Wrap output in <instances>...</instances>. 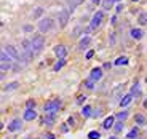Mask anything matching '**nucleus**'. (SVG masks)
Instances as JSON below:
<instances>
[{
  "label": "nucleus",
  "mask_w": 147,
  "mask_h": 139,
  "mask_svg": "<svg viewBox=\"0 0 147 139\" xmlns=\"http://www.w3.org/2000/svg\"><path fill=\"white\" fill-rule=\"evenodd\" d=\"M91 106H85L83 109H82V115H83V117H90V115H91Z\"/></svg>",
  "instance_id": "26"
},
{
  "label": "nucleus",
  "mask_w": 147,
  "mask_h": 139,
  "mask_svg": "<svg viewBox=\"0 0 147 139\" xmlns=\"http://www.w3.org/2000/svg\"><path fill=\"white\" fill-rule=\"evenodd\" d=\"M2 128H3V123H2V121H0V130H2Z\"/></svg>",
  "instance_id": "43"
},
{
  "label": "nucleus",
  "mask_w": 147,
  "mask_h": 139,
  "mask_svg": "<svg viewBox=\"0 0 147 139\" xmlns=\"http://www.w3.org/2000/svg\"><path fill=\"white\" fill-rule=\"evenodd\" d=\"M3 51L10 56V59H13V61H19V53H18V50H16L13 45H7Z\"/></svg>",
  "instance_id": "6"
},
{
  "label": "nucleus",
  "mask_w": 147,
  "mask_h": 139,
  "mask_svg": "<svg viewBox=\"0 0 147 139\" xmlns=\"http://www.w3.org/2000/svg\"><path fill=\"white\" fill-rule=\"evenodd\" d=\"M29 42H30V48H32L34 55H38V53L43 50V47H45V40H43V37L42 35H35L32 40H29Z\"/></svg>",
  "instance_id": "1"
},
{
  "label": "nucleus",
  "mask_w": 147,
  "mask_h": 139,
  "mask_svg": "<svg viewBox=\"0 0 147 139\" xmlns=\"http://www.w3.org/2000/svg\"><path fill=\"white\" fill-rule=\"evenodd\" d=\"M110 45H115V35H110V42H109Z\"/></svg>",
  "instance_id": "37"
},
{
  "label": "nucleus",
  "mask_w": 147,
  "mask_h": 139,
  "mask_svg": "<svg viewBox=\"0 0 147 139\" xmlns=\"http://www.w3.org/2000/svg\"><path fill=\"white\" fill-rule=\"evenodd\" d=\"M11 69V62H0V70H10Z\"/></svg>",
  "instance_id": "30"
},
{
  "label": "nucleus",
  "mask_w": 147,
  "mask_h": 139,
  "mask_svg": "<svg viewBox=\"0 0 147 139\" xmlns=\"http://www.w3.org/2000/svg\"><path fill=\"white\" fill-rule=\"evenodd\" d=\"M43 13H45V10H43V8H42V7H37L35 10L32 11V18H34V19H37V18H40V16L43 15Z\"/></svg>",
  "instance_id": "16"
},
{
  "label": "nucleus",
  "mask_w": 147,
  "mask_h": 139,
  "mask_svg": "<svg viewBox=\"0 0 147 139\" xmlns=\"http://www.w3.org/2000/svg\"><path fill=\"white\" fill-rule=\"evenodd\" d=\"M43 123L48 125V126H51V125L55 123V113H50V115H47V117L43 118Z\"/></svg>",
  "instance_id": "17"
},
{
  "label": "nucleus",
  "mask_w": 147,
  "mask_h": 139,
  "mask_svg": "<svg viewBox=\"0 0 147 139\" xmlns=\"http://www.w3.org/2000/svg\"><path fill=\"white\" fill-rule=\"evenodd\" d=\"M90 43H91V38H90L88 35H85L80 38V42H78V48L80 50H86V48L90 47Z\"/></svg>",
  "instance_id": "11"
},
{
  "label": "nucleus",
  "mask_w": 147,
  "mask_h": 139,
  "mask_svg": "<svg viewBox=\"0 0 147 139\" xmlns=\"http://www.w3.org/2000/svg\"><path fill=\"white\" fill-rule=\"evenodd\" d=\"M24 30H26V32H30V30H32V26H24Z\"/></svg>",
  "instance_id": "38"
},
{
  "label": "nucleus",
  "mask_w": 147,
  "mask_h": 139,
  "mask_svg": "<svg viewBox=\"0 0 147 139\" xmlns=\"http://www.w3.org/2000/svg\"><path fill=\"white\" fill-rule=\"evenodd\" d=\"M112 126H114V131H115V133L123 131V121H118V123H114Z\"/></svg>",
  "instance_id": "27"
},
{
  "label": "nucleus",
  "mask_w": 147,
  "mask_h": 139,
  "mask_svg": "<svg viewBox=\"0 0 147 139\" xmlns=\"http://www.w3.org/2000/svg\"><path fill=\"white\" fill-rule=\"evenodd\" d=\"M102 21H104V11H96L91 18V22H90V29L96 30L101 24H102Z\"/></svg>",
  "instance_id": "3"
},
{
  "label": "nucleus",
  "mask_w": 147,
  "mask_h": 139,
  "mask_svg": "<svg viewBox=\"0 0 147 139\" xmlns=\"http://www.w3.org/2000/svg\"><path fill=\"white\" fill-rule=\"evenodd\" d=\"M99 138H101L99 131H90L88 133V139H99Z\"/></svg>",
  "instance_id": "29"
},
{
  "label": "nucleus",
  "mask_w": 147,
  "mask_h": 139,
  "mask_svg": "<svg viewBox=\"0 0 147 139\" xmlns=\"http://www.w3.org/2000/svg\"><path fill=\"white\" fill-rule=\"evenodd\" d=\"M117 2V0H104L102 2V7H104V10H110V8L114 7V3Z\"/></svg>",
  "instance_id": "24"
},
{
  "label": "nucleus",
  "mask_w": 147,
  "mask_h": 139,
  "mask_svg": "<svg viewBox=\"0 0 147 139\" xmlns=\"http://www.w3.org/2000/svg\"><path fill=\"white\" fill-rule=\"evenodd\" d=\"M26 109H35V101L34 99H29L26 103Z\"/></svg>",
  "instance_id": "31"
},
{
  "label": "nucleus",
  "mask_w": 147,
  "mask_h": 139,
  "mask_svg": "<svg viewBox=\"0 0 147 139\" xmlns=\"http://www.w3.org/2000/svg\"><path fill=\"white\" fill-rule=\"evenodd\" d=\"M53 51H55V55L58 59H63L67 56V48L64 47V45H56V47L53 48Z\"/></svg>",
  "instance_id": "8"
},
{
  "label": "nucleus",
  "mask_w": 147,
  "mask_h": 139,
  "mask_svg": "<svg viewBox=\"0 0 147 139\" xmlns=\"http://www.w3.org/2000/svg\"><path fill=\"white\" fill-rule=\"evenodd\" d=\"M69 130H67V125H63V133H67Z\"/></svg>",
  "instance_id": "39"
},
{
  "label": "nucleus",
  "mask_w": 147,
  "mask_h": 139,
  "mask_svg": "<svg viewBox=\"0 0 147 139\" xmlns=\"http://www.w3.org/2000/svg\"><path fill=\"white\" fill-rule=\"evenodd\" d=\"M134 121H136V125H138V126H141V125H144V123H146V118H144V115H142V113H138L136 117H134Z\"/></svg>",
  "instance_id": "21"
},
{
  "label": "nucleus",
  "mask_w": 147,
  "mask_h": 139,
  "mask_svg": "<svg viewBox=\"0 0 147 139\" xmlns=\"http://www.w3.org/2000/svg\"><path fill=\"white\" fill-rule=\"evenodd\" d=\"M93 83H94L93 80H88V82H85V86H86V88H93Z\"/></svg>",
  "instance_id": "35"
},
{
  "label": "nucleus",
  "mask_w": 147,
  "mask_h": 139,
  "mask_svg": "<svg viewBox=\"0 0 147 139\" xmlns=\"http://www.w3.org/2000/svg\"><path fill=\"white\" fill-rule=\"evenodd\" d=\"M61 106H63L61 101H50V103L45 104L43 109H45V112H47V113H56L59 109H61Z\"/></svg>",
  "instance_id": "4"
},
{
  "label": "nucleus",
  "mask_w": 147,
  "mask_h": 139,
  "mask_svg": "<svg viewBox=\"0 0 147 139\" xmlns=\"http://www.w3.org/2000/svg\"><path fill=\"white\" fill-rule=\"evenodd\" d=\"M47 139H55V136H53V134H47Z\"/></svg>",
  "instance_id": "40"
},
{
  "label": "nucleus",
  "mask_w": 147,
  "mask_h": 139,
  "mask_svg": "<svg viewBox=\"0 0 147 139\" xmlns=\"http://www.w3.org/2000/svg\"><path fill=\"white\" fill-rule=\"evenodd\" d=\"M18 88H19V83L18 82H13V83H10V85L5 86V91H15V90H18Z\"/></svg>",
  "instance_id": "22"
},
{
  "label": "nucleus",
  "mask_w": 147,
  "mask_h": 139,
  "mask_svg": "<svg viewBox=\"0 0 147 139\" xmlns=\"http://www.w3.org/2000/svg\"><path fill=\"white\" fill-rule=\"evenodd\" d=\"M139 24H141V26H146V13H142V15H141V18H139Z\"/></svg>",
  "instance_id": "33"
},
{
  "label": "nucleus",
  "mask_w": 147,
  "mask_h": 139,
  "mask_svg": "<svg viewBox=\"0 0 147 139\" xmlns=\"http://www.w3.org/2000/svg\"><path fill=\"white\" fill-rule=\"evenodd\" d=\"M37 118V112L35 109H26V112H24V120L26 121H32Z\"/></svg>",
  "instance_id": "10"
},
{
  "label": "nucleus",
  "mask_w": 147,
  "mask_h": 139,
  "mask_svg": "<svg viewBox=\"0 0 147 139\" xmlns=\"http://www.w3.org/2000/svg\"><path fill=\"white\" fill-rule=\"evenodd\" d=\"M78 3H80L78 0H69V11H74L75 8H77Z\"/></svg>",
  "instance_id": "28"
},
{
  "label": "nucleus",
  "mask_w": 147,
  "mask_h": 139,
  "mask_svg": "<svg viewBox=\"0 0 147 139\" xmlns=\"http://www.w3.org/2000/svg\"><path fill=\"white\" fill-rule=\"evenodd\" d=\"M69 13H70L69 10H63L61 13H59V27H61V29L67 26V22H69V18H70Z\"/></svg>",
  "instance_id": "7"
},
{
  "label": "nucleus",
  "mask_w": 147,
  "mask_h": 139,
  "mask_svg": "<svg viewBox=\"0 0 147 139\" xmlns=\"http://www.w3.org/2000/svg\"><path fill=\"white\" fill-rule=\"evenodd\" d=\"M93 56H94V51H93V50H88V51H86V55H85V58H86V59H91Z\"/></svg>",
  "instance_id": "34"
},
{
  "label": "nucleus",
  "mask_w": 147,
  "mask_h": 139,
  "mask_svg": "<svg viewBox=\"0 0 147 139\" xmlns=\"http://www.w3.org/2000/svg\"><path fill=\"white\" fill-rule=\"evenodd\" d=\"M131 101H133V96L131 94H126V96H123V98L120 99V107H128L129 104H131Z\"/></svg>",
  "instance_id": "12"
},
{
  "label": "nucleus",
  "mask_w": 147,
  "mask_h": 139,
  "mask_svg": "<svg viewBox=\"0 0 147 139\" xmlns=\"http://www.w3.org/2000/svg\"><path fill=\"white\" fill-rule=\"evenodd\" d=\"M131 2H139V0H131Z\"/></svg>",
  "instance_id": "44"
},
{
  "label": "nucleus",
  "mask_w": 147,
  "mask_h": 139,
  "mask_svg": "<svg viewBox=\"0 0 147 139\" xmlns=\"http://www.w3.org/2000/svg\"><path fill=\"white\" fill-rule=\"evenodd\" d=\"M129 94H131L133 98H139V96H141V91H139V85H138V83H134V86L131 88V93H129Z\"/></svg>",
  "instance_id": "18"
},
{
  "label": "nucleus",
  "mask_w": 147,
  "mask_h": 139,
  "mask_svg": "<svg viewBox=\"0 0 147 139\" xmlns=\"http://www.w3.org/2000/svg\"><path fill=\"white\" fill-rule=\"evenodd\" d=\"M128 64V58H125V56H120V58L115 59L114 66H126Z\"/></svg>",
  "instance_id": "14"
},
{
  "label": "nucleus",
  "mask_w": 147,
  "mask_h": 139,
  "mask_svg": "<svg viewBox=\"0 0 147 139\" xmlns=\"http://www.w3.org/2000/svg\"><path fill=\"white\" fill-rule=\"evenodd\" d=\"M102 78V69L101 67H94V69H91V72H90V80L93 82H98Z\"/></svg>",
  "instance_id": "9"
},
{
  "label": "nucleus",
  "mask_w": 147,
  "mask_h": 139,
  "mask_svg": "<svg viewBox=\"0 0 147 139\" xmlns=\"http://www.w3.org/2000/svg\"><path fill=\"white\" fill-rule=\"evenodd\" d=\"M114 123H115V117H107L106 120H104L102 126H104V130H110Z\"/></svg>",
  "instance_id": "13"
},
{
  "label": "nucleus",
  "mask_w": 147,
  "mask_h": 139,
  "mask_svg": "<svg viewBox=\"0 0 147 139\" xmlns=\"http://www.w3.org/2000/svg\"><path fill=\"white\" fill-rule=\"evenodd\" d=\"M85 99H86V98H85V96H80V98H78V101H77V104H78V106H80V104L83 103Z\"/></svg>",
  "instance_id": "36"
},
{
  "label": "nucleus",
  "mask_w": 147,
  "mask_h": 139,
  "mask_svg": "<svg viewBox=\"0 0 147 139\" xmlns=\"http://www.w3.org/2000/svg\"><path fill=\"white\" fill-rule=\"evenodd\" d=\"M126 136H128L129 139H133V138H136V136H139V126H134V128H133Z\"/></svg>",
  "instance_id": "23"
},
{
  "label": "nucleus",
  "mask_w": 147,
  "mask_h": 139,
  "mask_svg": "<svg viewBox=\"0 0 147 139\" xmlns=\"http://www.w3.org/2000/svg\"><path fill=\"white\" fill-rule=\"evenodd\" d=\"M102 112H104V109H98L94 113H91L90 117H99V115H102Z\"/></svg>",
  "instance_id": "32"
},
{
  "label": "nucleus",
  "mask_w": 147,
  "mask_h": 139,
  "mask_svg": "<svg viewBox=\"0 0 147 139\" xmlns=\"http://www.w3.org/2000/svg\"><path fill=\"white\" fill-rule=\"evenodd\" d=\"M78 2H80V3H82V2H83V0H78Z\"/></svg>",
  "instance_id": "45"
},
{
  "label": "nucleus",
  "mask_w": 147,
  "mask_h": 139,
  "mask_svg": "<svg viewBox=\"0 0 147 139\" xmlns=\"http://www.w3.org/2000/svg\"><path fill=\"white\" fill-rule=\"evenodd\" d=\"M53 27H55V21L51 18H45L38 22V30L42 34H47V32H51Z\"/></svg>",
  "instance_id": "2"
},
{
  "label": "nucleus",
  "mask_w": 147,
  "mask_h": 139,
  "mask_svg": "<svg viewBox=\"0 0 147 139\" xmlns=\"http://www.w3.org/2000/svg\"><path fill=\"white\" fill-rule=\"evenodd\" d=\"M19 130H22V120L21 118H15V120H11L10 123H8V131L10 133H16V131H19Z\"/></svg>",
  "instance_id": "5"
},
{
  "label": "nucleus",
  "mask_w": 147,
  "mask_h": 139,
  "mask_svg": "<svg viewBox=\"0 0 147 139\" xmlns=\"http://www.w3.org/2000/svg\"><path fill=\"white\" fill-rule=\"evenodd\" d=\"M115 117L118 118V121H126V118H128V110H121V112L117 113Z\"/></svg>",
  "instance_id": "20"
},
{
  "label": "nucleus",
  "mask_w": 147,
  "mask_h": 139,
  "mask_svg": "<svg viewBox=\"0 0 147 139\" xmlns=\"http://www.w3.org/2000/svg\"><path fill=\"white\" fill-rule=\"evenodd\" d=\"M64 66H66V58H63V59H58V62L55 64V67H53V70H56V72H58V70H61Z\"/></svg>",
  "instance_id": "15"
},
{
  "label": "nucleus",
  "mask_w": 147,
  "mask_h": 139,
  "mask_svg": "<svg viewBox=\"0 0 147 139\" xmlns=\"http://www.w3.org/2000/svg\"><path fill=\"white\" fill-rule=\"evenodd\" d=\"M99 2H101V0H93V3H94V5H98Z\"/></svg>",
  "instance_id": "41"
},
{
  "label": "nucleus",
  "mask_w": 147,
  "mask_h": 139,
  "mask_svg": "<svg viewBox=\"0 0 147 139\" xmlns=\"http://www.w3.org/2000/svg\"><path fill=\"white\" fill-rule=\"evenodd\" d=\"M109 139H118V138H117V136H110Z\"/></svg>",
  "instance_id": "42"
},
{
  "label": "nucleus",
  "mask_w": 147,
  "mask_h": 139,
  "mask_svg": "<svg viewBox=\"0 0 147 139\" xmlns=\"http://www.w3.org/2000/svg\"><path fill=\"white\" fill-rule=\"evenodd\" d=\"M131 37L134 40H139L141 37H142V30L141 29H131Z\"/></svg>",
  "instance_id": "19"
},
{
  "label": "nucleus",
  "mask_w": 147,
  "mask_h": 139,
  "mask_svg": "<svg viewBox=\"0 0 147 139\" xmlns=\"http://www.w3.org/2000/svg\"><path fill=\"white\" fill-rule=\"evenodd\" d=\"M0 62H11L10 56H8L7 53L3 51V50H2V51H0Z\"/></svg>",
  "instance_id": "25"
}]
</instances>
